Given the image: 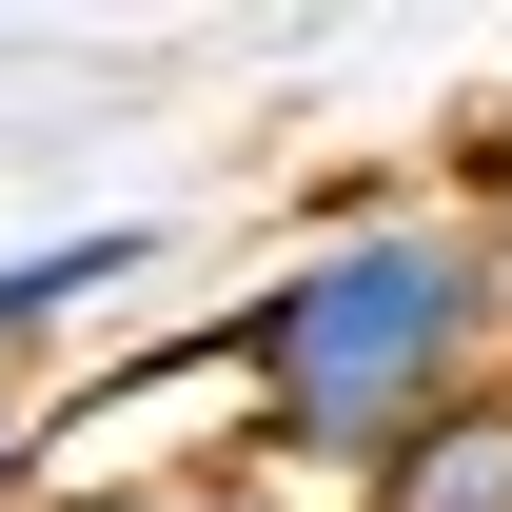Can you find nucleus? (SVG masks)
Returning <instances> with one entry per match:
<instances>
[{
    "instance_id": "nucleus-2",
    "label": "nucleus",
    "mask_w": 512,
    "mask_h": 512,
    "mask_svg": "<svg viewBox=\"0 0 512 512\" xmlns=\"http://www.w3.org/2000/svg\"><path fill=\"white\" fill-rule=\"evenodd\" d=\"M158 276V217H79V237H20L0 256V394H40V355H60L99 296H138Z\"/></svg>"
},
{
    "instance_id": "nucleus-3",
    "label": "nucleus",
    "mask_w": 512,
    "mask_h": 512,
    "mask_svg": "<svg viewBox=\"0 0 512 512\" xmlns=\"http://www.w3.org/2000/svg\"><path fill=\"white\" fill-rule=\"evenodd\" d=\"M355 512H512V375L473 394V414H434V434L394 453V473H375Z\"/></svg>"
},
{
    "instance_id": "nucleus-4",
    "label": "nucleus",
    "mask_w": 512,
    "mask_h": 512,
    "mask_svg": "<svg viewBox=\"0 0 512 512\" xmlns=\"http://www.w3.org/2000/svg\"><path fill=\"white\" fill-rule=\"evenodd\" d=\"M60 512H296V493H256L237 453H197V473H79Z\"/></svg>"
},
{
    "instance_id": "nucleus-1",
    "label": "nucleus",
    "mask_w": 512,
    "mask_h": 512,
    "mask_svg": "<svg viewBox=\"0 0 512 512\" xmlns=\"http://www.w3.org/2000/svg\"><path fill=\"white\" fill-rule=\"evenodd\" d=\"M493 375H512V237L473 197L375 178L217 316V394H237L217 453L256 493H296V512H355L394 453L434 414H473Z\"/></svg>"
},
{
    "instance_id": "nucleus-6",
    "label": "nucleus",
    "mask_w": 512,
    "mask_h": 512,
    "mask_svg": "<svg viewBox=\"0 0 512 512\" xmlns=\"http://www.w3.org/2000/svg\"><path fill=\"white\" fill-rule=\"evenodd\" d=\"M453 197H473V217H493V237H512V119L473 138V158H453Z\"/></svg>"
},
{
    "instance_id": "nucleus-5",
    "label": "nucleus",
    "mask_w": 512,
    "mask_h": 512,
    "mask_svg": "<svg viewBox=\"0 0 512 512\" xmlns=\"http://www.w3.org/2000/svg\"><path fill=\"white\" fill-rule=\"evenodd\" d=\"M0 512H60V453H40V394H0Z\"/></svg>"
}]
</instances>
